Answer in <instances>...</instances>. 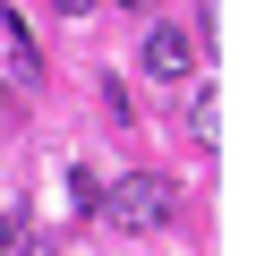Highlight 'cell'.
<instances>
[{
	"instance_id": "obj_2",
	"label": "cell",
	"mask_w": 256,
	"mask_h": 256,
	"mask_svg": "<svg viewBox=\"0 0 256 256\" xmlns=\"http://www.w3.org/2000/svg\"><path fill=\"white\" fill-rule=\"evenodd\" d=\"M188 68H196V60H188V34H180V26H154V34H146V77L180 86Z\"/></svg>"
},
{
	"instance_id": "obj_4",
	"label": "cell",
	"mask_w": 256,
	"mask_h": 256,
	"mask_svg": "<svg viewBox=\"0 0 256 256\" xmlns=\"http://www.w3.org/2000/svg\"><path fill=\"white\" fill-rule=\"evenodd\" d=\"M52 9H60V18H86V9H94V0H52Z\"/></svg>"
},
{
	"instance_id": "obj_1",
	"label": "cell",
	"mask_w": 256,
	"mask_h": 256,
	"mask_svg": "<svg viewBox=\"0 0 256 256\" xmlns=\"http://www.w3.org/2000/svg\"><path fill=\"white\" fill-rule=\"evenodd\" d=\"M94 205H102L111 230H162V222L180 214V188H171L162 171H128V180H111Z\"/></svg>"
},
{
	"instance_id": "obj_5",
	"label": "cell",
	"mask_w": 256,
	"mask_h": 256,
	"mask_svg": "<svg viewBox=\"0 0 256 256\" xmlns=\"http://www.w3.org/2000/svg\"><path fill=\"white\" fill-rule=\"evenodd\" d=\"M0 248H18V214H0Z\"/></svg>"
},
{
	"instance_id": "obj_7",
	"label": "cell",
	"mask_w": 256,
	"mask_h": 256,
	"mask_svg": "<svg viewBox=\"0 0 256 256\" xmlns=\"http://www.w3.org/2000/svg\"><path fill=\"white\" fill-rule=\"evenodd\" d=\"M0 120H9V94H0Z\"/></svg>"
},
{
	"instance_id": "obj_6",
	"label": "cell",
	"mask_w": 256,
	"mask_h": 256,
	"mask_svg": "<svg viewBox=\"0 0 256 256\" xmlns=\"http://www.w3.org/2000/svg\"><path fill=\"white\" fill-rule=\"evenodd\" d=\"M120 9H154V0H120Z\"/></svg>"
},
{
	"instance_id": "obj_3",
	"label": "cell",
	"mask_w": 256,
	"mask_h": 256,
	"mask_svg": "<svg viewBox=\"0 0 256 256\" xmlns=\"http://www.w3.org/2000/svg\"><path fill=\"white\" fill-rule=\"evenodd\" d=\"M0 34H9V60H18V77L34 86V77H43V52H34V34H26L18 18H0Z\"/></svg>"
}]
</instances>
